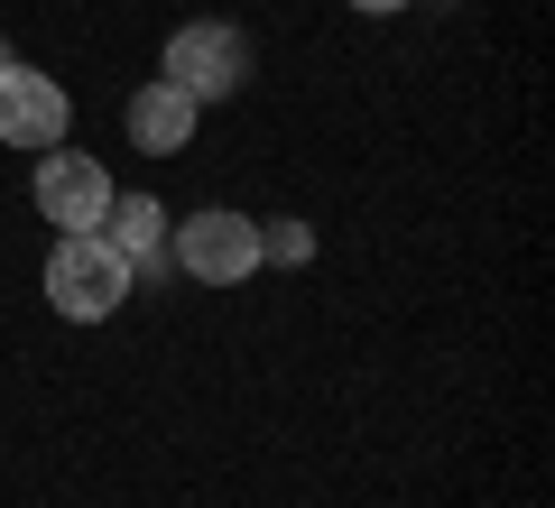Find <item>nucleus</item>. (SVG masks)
<instances>
[{"mask_svg":"<svg viewBox=\"0 0 555 508\" xmlns=\"http://www.w3.org/2000/svg\"><path fill=\"white\" fill-rule=\"evenodd\" d=\"M130 259L112 250L102 232H56V250H47V305L65 314V324H102V314L130 305Z\"/></svg>","mask_w":555,"mask_h":508,"instance_id":"obj_1","label":"nucleus"},{"mask_svg":"<svg viewBox=\"0 0 555 508\" xmlns=\"http://www.w3.org/2000/svg\"><path fill=\"white\" fill-rule=\"evenodd\" d=\"M93 232L112 240L120 259H130V277H149V269H158V259H167V204H158V195H130V204L112 195V213H102Z\"/></svg>","mask_w":555,"mask_h":508,"instance_id":"obj_7","label":"nucleus"},{"mask_svg":"<svg viewBox=\"0 0 555 508\" xmlns=\"http://www.w3.org/2000/svg\"><path fill=\"white\" fill-rule=\"evenodd\" d=\"M259 259H278V269H306V259H315V232H306L297 213H278V222H259Z\"/></svg>","mask_w":555,"mask_h":508,"instance_id":"obj_8","label":"nucleus"},{"mask_svg":"<svg viewBox=\"0 0 555 508\" xmlns=\"http://www.w3.org/2000/svg\"><path fill=\"white\" fill-rule=\"evenodd\" d=\"M75 130V93H65L47 65H0V148H65Z\"/></svg>","mask_w":555,"mask_h":508,"instance_id":"obj_4","label":"nucleus"},{"mask_svg":"<svg viewBox=\"0 0 555 508\" xmlns=\"http://www.w3.org/2000/svg\"><path fill=\"white\" fill-rule=\"evenodd\" d=\"M195 120H204V102H195V93H177L167 75H149V83L130 93V148L177 157V148H195Z\"/></svg>","mask_w":555,"mask_h":508,"instance_id":"obj_6","label":"nucleus"},{"mask_svg":"<svg viewBox=\"0 0 555 508\" xmlns=\"http://www.w3.org/2000/svg\"><path fill=\"white\" fill-rule=\"evenodd\" d=\"M167 269L195 277V287H241V277H259V222L232 213V204L167 222Z\"/></svg>","mask_w":555,"mask_h":508,"instance_id":"obj_2","label":"nucleus"},{"mask_svg":"<svg viewBox=\"0 0 555 508\" xmlns=\"http://www.w3.org/2000/svg\"><path fill=\"white\" fill-rule=\"evenodd\" d=\"M28 195H38V213L56 222V232H93V222L112 213V167L83 157V148H38Z\"/></svg>","mask_w":555,"mask_h":508,"instance_id":"obj_5","label":"nucleus"},{"mask_svg":"<svg viewBox=\"0 0 555 508\" xmlns=\"http://www.w3.org/2000/svg\"><path fill=\"white\" fill-rule=\"evenodd\" d=\"M352 10L361 19H389V10H408V0H352Z\"/></svg>","mask_w":555,"mask_h":508,"instance_id":"obj_9","label":"nucleus"},{"mask_svg":"<svg viewBox=\"0 0 555 508\" xmlns=\"http://www.w3.org/2000/svg\"><path fill=\"white\" fill-rule=\"evenodd\" d=\"M0 65H10V38H0Z\"/></svg>","mask_w":555,"mask_h":508,"instance_id":"obj_10","label":"nucleus"},{"mask_svg":"<svg viewBox=\"0 0 555 508\" xmlns=\"http://www.w3.org/2000/svg\"><path fill=\"white\" fill-rule=\"evenodd\" d=\"M158 75L177 83V93H195V102H232L241 83H250V38H241L232 19H185L177 38H167Z\"/></svg>","mask_w":555,"mask_h":508,"instance_id":"obj_3","label":"nucleus"}]
</instances>
